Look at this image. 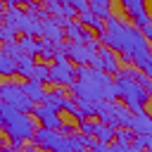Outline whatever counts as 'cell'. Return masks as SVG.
<instances>
[{"instance_id":"obj_1","label":"cell","mask_w":152,"mask_h":152,"mask_svg":"<svg viewBox=\"0 0 152 152\" xmlns=\"http://www.w3.org/2000/svg\"><path fill=\"white\" fill-rule=\"evenodd\" d=\"M97 40H100L104 48L119 52L121 59H124L128 66H133L135 57H140L142 52L150 50V43H147V38L142 36V31H140L135 24H128V21L119 19L116 14H109V17L104 19V33L97 36Z\"/></svg>"},{"instance_id":"obj_2","label":"cell","mask_w":152,"mask_h":152,"mask_svg":"<svg viewBox=\"0 0 152 152\" xmlns=\"http://www.w3.org/2000/svg\"><path fill=\"white\" fill-rule=\"evenodd\" d=\"M71 97L76 102H104V100H116V86L114 78L104 71H95L88 64L76 66V81L69 86Z\"/></svg>"},{"instance_id":"obj_3","label":"cell","mask_w":152,"mask_h":152,"mask_svg":"<svg viewBox=\"0 0 152 152\" xmlns=\"http://www.w3.org/2000/svg\"><path fill=\"white\" fill-rule=\"evenodd\" d=\"M0 128L5 131V135L10 138V142H12L14 150L24 147L36 135V121H33V116L14 109L12 104H7L2 100H0Z\"/></svg>"},{"instance_id":"obj_4","label":"cell","mask_w":152,"mask_h":152,"mask_svg":"<svg viewBox=\"0 0 152 152\" xmlns=\"http://www.w3.org/2000/svg\"><path fill=\"white\" fill-rule=\"evenodd\" d=\"M114 86H116V95H119V100H121L133 114L145 112V104L150 102V93H147V88H142L138 81H128V78H114Z\"/></svg>"},{"instance_id":"obj_5","label":"cell","mask_w":152,"mask_h":152,"mask_svg":"<svg viewBox=\"0 0 152 152\" xmlns=\"http://www.w3.org/2000/svg\"><path fill=\"white\" fill-rule=\"evenodd\" d=\"M102 124L112 126L114 131L116 128H131V121H133V112L124 104V102H116V100H104V102H97V114H95Z\"/></svg>"},{"instance_id":"obj_6","label":"cell","mask_w":152,"mask_h":152,"mask_svg":"<svg viewBox=\"0 0 152 152\" xmlns=\"http://www.w3.org/2000/svg\"><path fill=\"white\" fill-rule=\"evenodd\" d=\"M0 100L12 104L14 109L24 112V114H31L33 112V102L28 100V95L24 93V86L21 83H14V81H7V83H0Z\"/></svg>"},{"instance_id":"obj_7","label":"cell","mask_w":152,"mask_h":152,"mask_svg":"<svg viewBox=\"0 0 152 152\" xmlns=\"http://www.w3.org/2000/svg\"><path fill=\"white\" fill-rule=\"evenodd\" d=\"M33 142L43 152H74L69 145V138L62 135L59 131H50V128H36Z\"/></svg>"},{"instance_id":"obj_8","label":"cell","mask_w":152,"mask_h":152,"mask_svg":"<svg viewBox=\"0 0 152 152\" xmlns=\"http://www.w3.org/2000/svg\"><path fill=\"white\" fill-rule=\"evenodd\" d=\"M50 81L55 86H62V88H66V86H71L76 81V66L69 62V57L64 52H59L52 59V64H50Z\"/></svg>"},{"instance_id":"obj_9","label":"cell","mask_w":152,"mask_h":152,"mask_svg":"<svg viewBox=\"0 0 152 152\" xmlns=\"http://www.w3.org/2000/svg\"><path fill=\"white\" fill-rule=\"evenodd\" d=\"M33 119H38V124H40V128H50V131H59V126H62V119H59V114H57V109H52L50 104H36L33 107Z\"/></svg>"},{"instance_id":"obj_10","label":"cell","mask_w":152,"mask_h":152,"mask_svg":"<svg viewBox=\"0 0 152 152\" xmlns=\"http://www.w3.org/2000/svg\"><path fill=\"white\" fill-rule=\"evenodd\" d=\"M119 2H121L124 12L133 19V24H135L138 28H142L145 24H150V21H152V19H150V14H147L145 0H119Z\"/></svg>"},{"instance_id":"obj_11","label":"cell","mask_w":152,"mask_h":152,"mask_svg":"<svg viewBox=\"0 0 152 152\" xmlns=\"http://www.w3.org/2000/svg\"><path fill=\"white\" fill-rule=\"evenodd\" d=\"M64 55L69 57L71 64L76 66H83V64H90V59L95 57V52L88 50V45H81V43H64Z\"/></svg>"},{"instance_id":"obj_12","label":"cell","mask_w":152,"mask_h":152,"mask_svg":"<svg viewBox=\"0 0 152 152\" xmlns=\"http://www.w3.org/2000/svg\"><path fill=\"white\" fill-rule=\"evenodd\" d=\"M64 38H69L71 43H81V45H88L90 40H95V38H93V31L86 28V26H81V24L74 21V19L64 26Z\"/></svg>"},{"instance_id":"obj_13","label":"cell","mask_w":152,"mask_h":152,"mask_svg":"<svg viewBox=\"0 0 152 152\" xmlns=\"http://www.w3.org/2000/svg\"><path fill=\"white\" fill-rule=\"evenodd\" d=\"M40 36L45 38V40H52V43H62L64 40V28L50 17V19H45V21H40Z\"/></svg>"},{"instance_id":"obj_14","label":"cell","mask_w":152,"mask_h":152,"mask_svg":"<svg viewBox=\"0 0 152 152\" xmlns=\"http://www.w3.org/2000/svg\"><path fill=\"white\" fill-rule=\"evenodd\" d=\"M97 57H100V62H102V71H104V74H114V76L119 74L121 66H119V57H114V50H109V48L102 45V48L97 50Z\"/></svg>"},{"instance_id":"obj_15","label":"cell","mask_w":152,"mask_h":152,"mask_svg":"<svg viewBox=\"0 0 152 152\" xmlns=\"http://www.w3.org/2000/svg\"><path fill=\"white\" fill-rule=\"evenodd\" d=\"M131 131H133V135H152V116L147 112L135 114L131 121Z\"/></svg>"},{"instance_id":"obj_16","label":"cell","mask_w":152,"mask_h":152,"mask_svg":"<svg viewBox=\"0 0 152 152\" xmlns=\"http://www.w3.org/2000/svg\"><path fill=\"white\" fill-rule=\"evenodd\" d=\"M78 24H81V26H86V28H90V31H95L97 36H102V33H104V19L95 17L90 10H86V12H81V14H78Z\"/></svg>"},{"instance_id":"obj_17","label":"cell","mask_w":152,"mask_h":152,"mask_svg":"<svg viewBox=\"0 0 152 152\" xmlns=\"http://www.w3.org/2000/svg\"><path fill=\"white\" fill-rule=\"evenodd\" d=\"M21 86H24V93L28 95V100H31L33 104H43V102H45V93H48V90L43 88V83H38V81H31V78H28V81H26V83H21Z\"/></svg>"},{"instance_id":"obj_18","label":"cell","mask_w":152,"mask_h":152,"mask_svg":"<svg viewBox=\"0 0 152 152\" xmlns=\"http://www.w3.org/2000/svg\"><path fill=\"white\" fill-rule=\"evenodd\" d=\"M93 135H95V140L102 142V145H112V142H114V128L107 126V124H102V121H95Z\"/></svg>"},{"instance_id":"obj_19","label":"cell","mask_w":152,"mask_h":152,"mask_svg":"<svg viewBox=\"0 0 152 152\" xmlns=\"http://www.w3.org/2000/svg\"><path fill=\"white\" fill-rule=\"evenodd\" d=\"M66 97H69V95H66V90H64L62 86H57V88H52V90H48V93H45V104H50L52 109H57V112H59V109H62V102H64Z\"/></svg>"},{"instance_id":"obj_20","label":"cell","mask_w":152,"mask_h":152,"mask_svg":"<svg viewBox=\"0 0 152 152\" xmlns=\"http://www.w3.org/2000/svg\"><path fill=\"white\" fill-rule=\"evenodd\" d=\"M88 10L100 17V19H107L112 14V0H88Z\"/></svg>"},{"instance_id":"obj_21","label":"cell","mask_w":152,"mask_h":152,"mask_svg":"<svg viewBox=\"0 0 152 152\" xmlns=\"http://www.w3.org/2000/svg\"><path fill=\"white\" fill-rule=\"evenodd\" d=\"M59 52H64V40L62 43H52V40H40V55L45 57V59H55Z\"/></svg>"},{"instance_id":"obj_22","label":"cell","mask_w":152,"mask_h":152,"mask_svg":"<svg viewBox=\"0 0 152 152\" xmlns=\"http://www.w3.org/2000/svg\"><path fill=\"white\" fill-rule=\"evenodd\" d=\"M36 64H38V62H36L31 55H21V57L17 59V76H28V78H31Z\"/></svg>"},{"instance_id":"obj_23","label":"cell","mask_w":152,"mask_h":152,"mask_svg":"<svg viewBox=\"0 0 152 152\" xmlns=\"http://www.w3.org/2000/svg\"><path fill=\"white\" fill-rule=\"evenodd\" d=\"M19 45H21V52H24V55H31V57L40 55V40H36V38H31V36H24V38L19 40Z\"/></svg>"},{"instance_id":"obj_24","label":"cell","mask_w":152,"mask_h":152,"mask_svg":"<svg viewBox=\"0 0 152 152\" xmlns=\"http://www.w3.org/2000/svg\"><path fill=\"white\" fill-rule=\"evenodd\" d=\"M14 74H17V62L0 50V76H14Z\"/></svg>"},{"instance_id":"obj_25","label":"cell","mask_w":152,"mask_h":152,"mask_svg":"<svg viewBox=\"0 0 152 152\" xmlns=\"http://www.w3.org/2000/svg\"><path fill=\"white\" fill-rule=\"evenodd\" d=\"M31 81L48 83V81H50V64H36V69H33V74H31Z\"/></svg>"},{"instance_id":"obj_26","label":"cell","mask_w":152,"mask_h":152,"mask_svg":"<svg viewBox=\"0 0 152 152\" xmlns=\"http://www.w3.org/2000/svg\"><path fill=\"white\" fill-rule=\"evenodd\" d=\"M133 131L131 128H116L114 131V142H119V145H131L133 142Z\"/></svg>"},{"instance_id":"obj_27","label":"cell","mask_w":152,"mask_h":152,"mask_svg":"<svg viewBox=\"0 0 152 152\" xmlns=\"http://www.w3.org/2000/svg\"><path fill=\"white\" fill-rule=\"evenodd\" d=\"M26 12H28V14H33V17H38L40 21H45V19H50V12H48L45 7H40L38 2H33V0H31V2L26 5Z\"/></svg>"},{"instance_id":"obj_28","label":"cell","mask_w":152,"mask_h":152,"mask_svg":"<svg viewBox=\"0 0 152 152\" xmlns=\"http://www.w3.org/2000/svg\"><path fill=\"white\" fill-rule=\"evenodd\" d=\"M2 52H5L7 57H12L14 62H17V59L24 55V52H21V45H19V40H14V43H2Z\"/></svg>"},{"instance_id":"obj_29","label":"cell","mask_w":152,"mask_h":152,"mask_svg":"<svg viewBox=\"0 0 152 152\" xmlns=\"http://www.w3.org/2000/svg\"><path fill=\"white\" fill-rule=\"evenodd\" d=\"M131 145H135V147H140V150H150V147H152V135H135Z\"/></svg>"},{"instance_id":"obj_30","label":"cell","mask_w":152,"mask_h":152,"mask_svg":"<svg viewBox=\"0 0 152 152\" xmlns=\"http://www.w3.org/2000/svg\"><path fill=\"white\" fill-rule=\"evenodd\" d=\"M93 128H95V121H88V119H86V121L78 124V131H81L83 135H93Z\"/></svg>"},{"instance_id":"obj_31","label":"cell","mask_w":152,"mask_h":152,"mask_svg":"<svg viewBox=\"0 0 152 152\" xmlns=\"http://www.w3.org/2000/svg\"><path fill=\"white\" fill-rule=\"evenodd\" d=\"M140 31H142V36H145V38H147V43H150V45H152V21H150V24H145V26H142V28H140Z\"/></svg>"},{"instance_id":"obj_32","label":"cell","mask_w":152,"mask_h":152,"mask_svg":"<svg viewBox=\"0 0 152 152\" xmlns=\"http://www.w3.org/2000/svg\"><path fill=\"white\" fill-rule=\"evenodd\" d=\"M104 152H126V145H119V142H112L104 147Z\"/></svg>"},{"instance_id":"obj_33","label":"cell","mask_w":152,"mask_h":152,"mask_svg":"<svg viewBox=\"0 0 152 152\" xmlns=\"http://www.w3.org/2000/svg\"><path fill=\"white\" fill-rule=\"evenodd\" d=\"M59 133H62V135H74V126H71V124H62V126H59Z\"/></svg>"},{"instance_id":"obj_34","label":"cell","mask_w":152,"mask_h":152,"mask_svg":"<svg viewBox=\"0 0 152 152\" xmlns=\"http://www.w3.org/2000/svg\"><path fill=\"white\" fill-rule=\"evenodd\" d=\"M5 10H7V7H5V5H2V0H0V17H5Z\"/></svg>"},{"instance_id":"obj_35","label":"cell","mask_w":152,"mask_h":152,"mask_svg":"<svg viewBox=\"0 0 152 152\" xmlns=\"http://www.w3.org/2000/svg\"><path fill=\"white\" fill-rule=\"evenodd\" d=\"M147 93H150V100H152V81H150V86H147Z\"/></svg>"},{"instance_id":"obj_36","label":"cell","mask_w":152,"mask_h":152,"mask_svg":"<svg viewBox=\"0 0 152 152\" xmlns=\"http://www.w3.org/2000/svg\"><path fill=\"white\" fill-rule=\"evenodd\" d=\"M21 2H24V7H26V5H28V2H31V0H21Z\"/></svg>"},{"instance_id":"obj_37","label":"cell","mask_w":152,"mask_h":152,"mask_svg":"<svg viewBox=\"0 0 152 152\" xmlns=\"http://www.w3.org/2000/svg\"><path fill=\"white\" fill-rule=\"evenodd\" d=\"M145 152H152V147H150V150H145Z\"/></svg>"}]
</instances>
